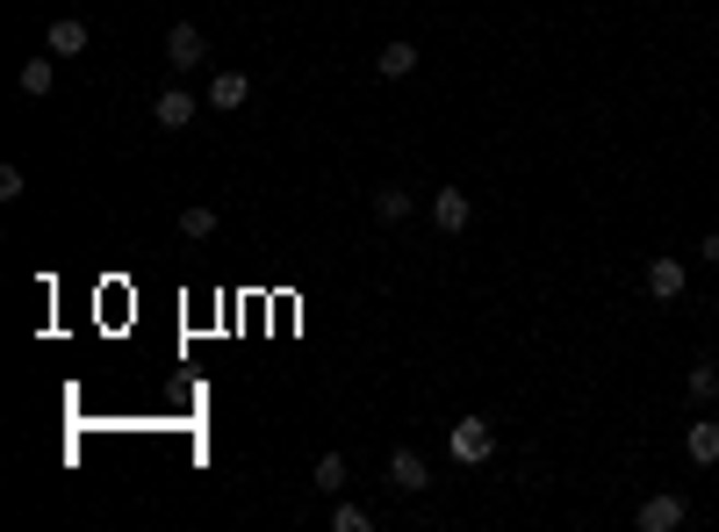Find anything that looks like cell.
Listing matches in <instances>:
<instances>
[{"label":"cell","instance_id":"cell-16","mask_svg":"<svg viewBox=\"0 0 719 532\" xmlns=\"http://www.w3.org/2000/svg\"><path fill=\"white\" fill-rule=\"evenodd\" d=\"M331 532H375V518L360 511V504H331Z\"/></svg>","mask_w":719,"mask_h":532},{"label":"cell","instance_id":"cell-13","mask_svg":"<svg viewBox=\"0 0 719 532\" xmlns=\"http://www.w3.org/2000/svg\"><path fill=\"white\" fill-rule=\"evenodd\" d=\"M684 389H691V403H712V395H719V360H698L684 375Z\"/></svg>","mask_w":719,"mask_h":532},{"label":"cell","instance_id":"cell-17","mask_svg":"<svg viewBox=\"0 0 719 532\" xmlns=\"http://www.w3.org/2000/svg\"><path fill=\"white\" fill-rule=\"evenodd\" d=\"M180 238H216V209H180Z\"/></svg>","mask_w":719,"mask_h":532},{"label":"cell","instance_id":"cell-2","mask_svg":"<svg viewBox=\"0 0 719 532\" xmlns=\"http://www.w3.org/2000/svg\"><path fill=\"white\" fill-rule=\"evenodd\" d=\"M166 66L173 72H202L209 66V36L195 29V22H173L166 29Z\"/></svg>","mask_w":719,"mask_h":532},{"label":"cell","instance_id":"cell-19","mask_svg":"<svg viewBox=\"0 0 719 532\" xmlns=\"http://www.w3.org/2000/svg\"><path fill=\"white\" fill-rule=\"evenodd\" d=\"M698 252H705V259H712V267H719V230H712V238H705V245H698Z\"/></svg>","mask_w":719,"mask_h":532},{"label":"cell","instance_id":"cell-7","mask_svg":"<svg viewBox=\"0 0 719 532\" xmlns=\"http://www.w3.org/2000/svg\"><path fill=\"white\" fill-rule=\"evenodd\" d=\"M684 288H691L684 259H648V295H655V303H676Z\"/></svg>","mask_w":719,"mask_h":532},{"label":"cell","instance_id":"cell-8","mask_svg":"<svg viewBox=\"0 0 719 532\" xmlns=\"http://www.w3.org/2000/svg\"><path fill=\"white\" fill-rule=\"evenodd\" d=\"M375 72H381V80H411V72H417V44H381Z\"/></svg>","mask_w":719,"mask_h":532},{"label":"cell","instance_id":"cell-1","mask_svg":"<svg viewBox=\"0 0 719 532\" xmlns=\"http://www.w3.org/2000/svg\"><path fill=\"white\" fill-rule=\"evenodd\" d=\"M446 453L461 468H482L490 453H497V431H490V417H461V425L446 431Z\"/></svg>","mask_w":719,"mask_h":532},{"label":"cell","instance_id":"cell-9","mask_svg":"<svg viewBox=\"0 0 719 532\" xmlns=\"http://www.w3.org/2000/svg\"><path fill=\"white\" fill-rule=\"evenodd\" d=\"M245 94H252V80H245V72H216V80H209V108H238Z\"/></svg>","mask_w":719,"mask_h":532},{"label":"cell","instance_id":"cell-15","mask_svg":"<svg viewBox=\"0 0 719 532\" xmlns=\"http://www.w3.org/2000/svg\"><path fill=\"white\" fill-rule=\"evenodd\" d=\"M309 482H317L325 497H339V489H345V461H339V453H317V468H309Z\"/></svg>","mask_w":719,"mask_h":532},{"label":"cell","instance_id":"cell-4","mask_svg":"<svg viewBox=\"0 0 719 532\" xmlns=\"http://www.w3.org/2000/svg\"><path fill=\"white\" fill-rule=\"evenodd\" d=\"M152 116H158V130H188L195 116H202V102H195L188 86H158V102H152Z\"/></svg>","mask_w":719,"mask_h":532},{"label":"cell","instance_id":"cell-5","mask_svg":"<svg viewBox=\"0 0 719 532\" xmlns=\"http://www.w3.org/2000/svg\"><path fill=\"white\" fill-rule=\"evenodd\" d=\"M425 482H432L425 453H411V447H396V453H389V489H403V497H417Z\"/></svg>","mask_w":719,"mask_h":532},{"label":"cell","instance_id":"cell-11","mask_svg":"<svg viewBox=\"0 0 719 532\" xmlns=\"http://www.w3.org/2000/svg\"><path fill=\"white\" fill-rule=\"evenodd\" d=\"M684 453H691L698 468H712V461H719V425H691V431H684Z\"/></svg>","mask_w":719,"mask_h":532},{"label":"cell","instance_id":"cell-14","mask_svg":"<svg viewBox=\"0 0 719 532\" xmlns=\"http://www.w3.org/2000/svg\"><path fill=\"white\" fill-rule=\"evenodd\" d=\"M411 216V194L403 188H375V224H403Z\"/></svg>","mask_w":719,"mask_h":532},{"label":"cell","instance_id":"cell-6","mask_svg":"<svg viewBox=\"0 0 719 532\" xmlns=\"http://www.w3.org/2000/svg\"><path fill=\"white\" fill-rule=\"evenodd\" d=\"M468 216H475V202H468L461 188H439V194H432V224H439L446 238H453V230H468Z\"/></svg>","mask_w":719,"mask_h":532},{"label":"cell","instance_id":"cell-12","mask_svg":"<svg viewBox=\"0 0 719 532\" xmlns=\"http://www.w3.org/2000/svg\"><path fill=\"white\" fill-rule=\"evenodd\" d=\"M22 94H30V102H44V94H51V86H58V72H51V58H30V66H22Z\"/></svg>","mask_w":719,"mask_h":532},{"label":"cell","instance_id":"cell-18","mask_svg":"<svg viewBox=\"0 0 719 532\" xmlns=\"http://www.w3.org/2000/svg\"><path fill=\"white\" fill-rule=\"evenodd\" d=\"M22 188H30V180H22V166H0V202H22Z\"/></svg>","mask_w":719,"mask_h":532},{"label":"cell","instance_id":"cell-3","mask_svg":"<svg viewBox=\"0 0 719 532\" xmlns=\"http://www.w3.org/2000/svg\"><path fill=\"white\" fill-rule=\"evenodd\" d=\"M684 518H691V504L676 497V489H662V497H648V504L634 511V525H640V532H676Z\"/></svg>","mask_w":719,"mask_h":532},{"label":"cell","instance_id":"cell-10","mask_svg":"<svg viewBox=\"0 0 719 532\" xmlns=\"http://www.w3.org/2000/svg\"><path fill=\"white\" fill-rule=\"evenodd\" d=\"M51 51H58V58H80V51H86V22H80V15L51 22Z\"/></svg>","mask_w":719,"mask_h":532}]
</instances>
